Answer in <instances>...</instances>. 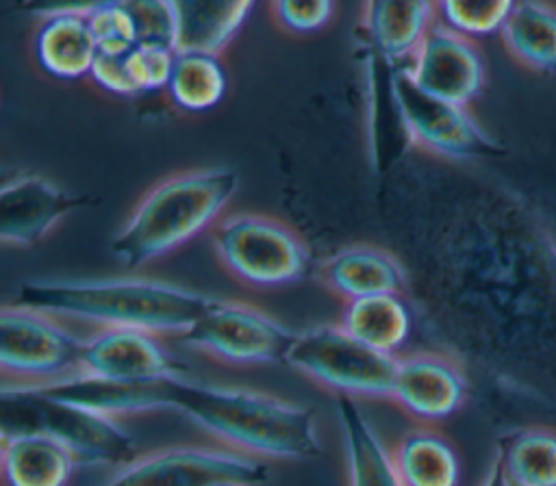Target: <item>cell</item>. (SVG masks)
Instances as JSON below:
<instances>
[{
	"label": "cell",
	"mask_w": 556,
	"mask_h": 486,
	"mask_svg": "<svg viewBox=\"0 0 556 486\" xmlns=\"http://www.w3.org/2000/svg\"><path fill=\"white\" fill-rule=\"evenodd\" d=\"M500 37L508 52L526 67L556 72V7L515 2Z\"/></svg>",
	"instance_id": "cb8c5ba5"
},
{
	"label": "cell",
	"mask_w": 556,
	"mask_h": 486,
	"mask_svg": "<svg viewBox=\"0 0 556 486\" xmlns=\"http://www.w3.org/2000/svg\"><path fill=\"white\" fill-rule=\"evenodd\" d=\"M274 20L289 33L308 35L319 28H324L332 13L334 4L326 0H308V2H295V0H276L271 2Z\"/></svg>",
	"instance_id": "4dcf8cb0"
},
{
	"label": "cell",
	"mask_w": 556,
	"mask_h": 486,
	"mask_svg": "<svg viewBox=\"0 0 556 486\" xmlns=\"http://www.w3.org/2000/svg\"><path fill=\"white\" fill-rule=\"evenodd\" d=\"M285 362L337 397L389 399L397 356L361 343L337 323L298 332Z\"/></svg>",
	"instance_id": "5b68a950"
},
{
	"label": "cell",
	"mask_w": 556,
	"mask_h": 486,
	"mask_svg": "<svg viewBox=\"0 0 556 486\" xmlns=\"http://www.w3.org/2000/svg\"><path fill=\"white\" fill-rule=\"evenodd\" d=\"M341 325L361 343L397 356L413 332V312L402 295H374L345 302Z\"/></svg>",
	"instance_id": "603a6c76"
},
{
	"label": "cell",
	"mask_w": 556,
	"mask_h": 486,
	"mask_svg": "<svg viewBox=\"0 0 556 486\" xmlns=\"http://www.w3.org/2000/svg\"><path fill=\"white\" fill-rule=\"evenodd\" d=\"M76 466V458L46 434H2L0 471L4 486H70Z\"/></svg>",
	"instance_id": "d6986e66"
},
{
	"label": "cell",
	"mask_w": 556,
	"mask_h": 486,
	"mask_svg": "<svg viewBox=\"0 0 556 486\" xmlns=\"http://www.w3.org/2000/svg\"><path fill=\"white\" fill-rule=\"evenodd\" d=\"M87 24L98 54L126 56L137 46V33L126 2H91Z\"/></svg>",
	"instance_id": "83f0119b"
},
{
	"label": "cell",
	"mask_w": 556,
	"mask_h": 486,
	"mask_svg": "<svg viewBox=\"0 0 556 486\" xmlns=\"http://www.w3.org/2000/svg\"><path fill=\"white\" fill-rule=\"evenodd\" d=\"M2 434L37 432L61 443L78 464L122 469L141 453L117 419L65 404L26 384H2Z\"/></svg>",
	"instance_id": "277c9868"
},
{
	"label": "cell",
	"mask_w": 556,
	"mask_h": 486,
	"mask_svg": "<svg viewBox=\"0 0 556 486\" xmlns=\"http://www.w3.org/2000/svg\"><path fill=\"white\" fill-rule=\"evenodd\" d=\"M211 245L224 269L252 286L300 282L313 265L306 243L287 223L254 213L222 217L211 228Z\"/></svg>",
	"instance_id": "8992f818"
},
{
	"label": "cell",
	"mask_w": 556,
	"mask_h": 486,
	"mask_svg": "<svg viewBox=\"0 0 556 486\" xmlns=\"http://www.w3.org/2000/svg\"><path fill=\"white\" fill-rule=\"evenodd\" d=\"M174 61H176V50L167 46L139 43L126 54V67L139 93L167 89Z\"/></svg>",
	"instance_id": "f546056e"
},
{
	"label": "cell",
	"mask_w": 556,
	"mask_h": 486,
	"mask_svg": "<svg viewBox=\"0 0 556 486\" xmlns=\"http://www.w3.org/2000/svg\"><path fill=\"white\" fill-rule=\"evenodd\" d=\"M367 48L387 67H406L437 24L434 2H367L363 7Z\"/></svg>",
	"instance_id": "2e32d148"
},
{
	"label": "cell",
	"mask_w": 556,
	"mask_h": 486,
	"mask_svg": "<svg viewBox=\"0 0 556 486\" xmlns=\"http://www.w3.org/2000/svg\"><path fill=\"white\" fill-rule=\"evenodd\" d=\"M337 417L345 449L348 486H404L391 449L361 406L350 397H337Z\"/></svg>",
	"instance_id": "ffe728a7"
},
{
	"label": "cell",
	"mask_w": 556,
	"mask_h": 486,
	"mask_svg": "<svg viewBox=\"0 0 556 486\" xmlns=\"http://www.w3.org/2000/svg\"><path fill=\"white\" fill-rule=\"evenodd\" d=\"M126 9L135 24L137 46L143 43V46L174 48V39H176L174 0H132V2H126Z\"/></svg>",
	"instance_id": "f1b7e54d"
},
{
	"label": "cell",
	"mask_w": 556,
	"mask_h": 486,
	"mask_svg": "<svg viewBox=\"0 0 556 486\" xmlns=\"http://www.w3.org/2000/svg\"><path fill=\"white\" fill-rule=\"evenodd\" d=\"M211 295L150 278L37 280L15 291L17 306L152 334H185L208 308Z\"/></svg>",
	"instance_id": "7a4b0ae2"
},
{
	"label": "cell",
	"mask_w": 556,
	"mask_h": 486,
	"mask_svg": "<svg viewBox=\"0 0 556 486\" xmlns=\"http://www.w3.org/2000/svg\"><path fill=\"white\" fill-rule=\"evenodd\" d=\"M295 334L261 308L213 297L180 341L219 362L258 367L285 362Z\"/></svg>",
	"instance_id": "52a82bcc"
},
{
	"label": "cell",
	"mask_w": 556,
	"mask_h": 486,
	"mask_svg": "<svg viewBox=\"0 0 556 486\" xmlns=\"http://www.w3.org/2000/svg\"><path fill=\"white\" fill-rule=\"evenodd\" d=\"M91 4H61L35 9L41 26L35 35V56L43 72L76 80L91 74L98 48L87 24Z\"/></svg>",
	"instance_id": "9a60e30c"
},
{
	"label": "cell",
	"mask_w": 556,
	"mask_h": 486,
	"mask_svg": "<svg viewBox=\"0 0 556 486\" xmlns=\"http://www.w3.org/2000/svg\"><path fill=\"white\" fill-rule=\"evenodd\" d=\"M165 401L228 449L258 460H306L321 451L315 410L302 404L185 375L165 382Z\"/></svg>",
	"instance_id": "6da1fadb"
},
{
	"label": "cell",
	"mask_w": 556,
	"mask_h": 486,
	"mask_svg": "<svg viewBox=\"0 0 556 486\" xmlns=\"http://www.w3.org/2000/svg\"><path fill=\"white\" fill-rule=\"evenodd\" d=\"M102 89L117 93V95H137V87L128 74L126 56H109L98 54L91 74H89Z\"/></svg>",
	"instance_id": "1f68e13d"
},
{
	"label": "cell",
	"mask_w": 556,
	"mask_h": 486,
	"mask_svg": "<svg viewBox=\"0 0 556 486\" xmlns=\"http://www.w3.org/2000/svg\"><path fill=\"white\" fill-rule=\"evenodd\" d=\"M319 278L345 302L374 295H400L406 280L400 260L374 245H350L339 250L321 263Z\"/></svg>",
	"instance_id": "e0dca14e"
},
{
	"label": "cell",
	"mask_w": 556,
	"mask_h": 486,
	"mask_svg": "<svg viewBox=\"0 0 556 486\" xmlns=\"http://www.w3.org/2000/svg\"><path fill=\"white\" fill-rule=\"evenodd\" d=\"M480 486H513V482L506 477V473H504V469H502L497 458L491 460V464H489Z\"/></svg>",
	"instance_id": "d6a6232c"
},
{
	"label": "cell",
	"mask_w": 556,
	"mask_h": 486,
	"mask_svg": "<svg viewBox=\"0 0 556 486\" xmlns=\"http://www.w3.org/2000/svg\"><path fill=\"white\" fill-rule=\"evenodd\" d=\"M254 4L243 2H208L185 0L174 2L176 11V52H204L215 54L235 39L245 24Z\"/></svg>",
	"instance_id": "44dd1931"
},
{
	"label": "cell",
	"mask_w": 556,
	"mask_h": 486,
	"mask_svg": "<svg viewBox=\"0 0 556 486\" xmlns=\"http://www.w3.org/2000/svg\"><path fill=\"white\" fill-rule=\"evenodd\" d=\"M228 89V74L215 54L176 52L167 93L172 102L189 113L215 108Z\"/></svg>",
	"instance_id": "484cf974"
},
{
	"label": "cell",
	"mask_w": 556,
	"mask_h": 486,
	"mask_svg": "<svg viewBox=\"0 0 556 486\" xmlns=\"http://www.w3.org/2000/svg\"><path fill=\"white\" fill-rule=\"evenodd\" d=\"M80 373L126 384H161L182 375V367L159 334L100 328L83 338Z\"/></svg>",
	"instance_id": "8fae6325"
},
{
	"label": "cell",
	"mask_w": 556,
	"mask_h": 486,
	"mask_svg": "<svg viewBox=\"0 0 556 486\" xmlns=\"http://www.w3.org/2000/svg\"><path fill=\"white\" fill-rule=\"evenodd\" d=\"M389 95L404 135L415 145L447 158H482L502 152L467 106L426 93L406 67L391 69Z\"/></svg>",
	"instance_id": "ba28073f"
},
{
	"label": "cell",
	"mask_w": 556,
	"mask_h": 486,
	"mask_svg": "<svg viewBox=\"0 0 556 486\" xmlns=\"http://www.w3.org/2000/svg\"><path fill=\"white\" fill-rule=\"evenodd\" d=\"M237 184V174L226 167L189 169L161 180L113 236V256L135 269L178 250L222 219Z\"/></svg>",
	"instance_id": "3957f363"
},
{
	"label": "cell",
	"mask_w": 556,
	"mask_h": 486,
	"mask_svg": "<svg viewBox=\"0 0 556 486\" xmlns=\"http://www.w3.org/2000/svg\"><path fill=\"white\" fill-rule=\"evenodd\" d=\"M500 460L513 486H556V430L526 427L504 436Z\"/></svg>",
	"instance_id": "d4e9b609"
},
{
	"label": "cell",
	"mask_w": 556,
	"mask_h": 486,
	"mask_svg": "<svg viewBox=\"0 0 556 486\" xmlns=\"http://www.w3.org/2000/svg\"><path fill=\"white\" fill-rule=\"evenodd\" d=\"M413 82L458 106L473 102L486 82V65L476 41L434 24L406 65Z\"/></svg>",
	"instance_id": "7c38bea8"
},
{
	"label": "cell",
	"mask_w": 556,
	"mask_h": 486,
	"mask_svg": "<svg viewBox=\"0 0 556 486\" xmlns=\"http://www.w3.org/2000/svg\"><path fill=\"white\" fill-rule=\"evenodd\" d=\"M224 486H237V484H224Z\"/></svg>",
	"instance_id": "836d02e7"
},
{
	"label": "cell",
	"mask_w": 556,
	"mask_h": 486,
	"mask_svg": "<svg viewBox=\"0 0 556 486\" xmlns=\"http://www.w3.org/2000/svg\"><path fill=\"white\" fill-rule=\"evenodd\" d=\"M83 338L52 315L26 306H4L0 315V367L13 384H50L80 373Z\"/></svg>",
	"instance_id": "9c48e42d"
},
{
	"label": "cell",
	"mask_w": 556,
	"mask_h": 486,
	"mask_svg": "<svg viewBox=\"0 0 556 486\" xmlns=\"http://www.w3.org/2000/svg\"><path fill=\"white\" fill-rule=\"evenodd\" d=\"M515 2L495 0V2H465V0H445L434 2L437 24L443 28L463 35L471 41L502 33Z\"/></svg>",
	"instance_id": "4316f807"
},
{
	"label": "cell",
	"mask_w": 556,
	"mask_h": 486,
	"mask_svg": "<svg viewBox=\"0 0 556 486\" xmlns=\"http://www.w3.org/2000/svg\"><path fill=\"white\" fill-rule=\"evenodd\" d=\"M469 384L460 364L439 351L397 356L389 399L421 423H439L467 401Z\"/></svg>",
	"instance_id": "4fadbf2b"
},
{
	"label": "cell",
	"mask_w": 556,
	"mask_h": 486,
	"mask_svg": "<svg viewBox=\"0 0 556 486\" xmlns=\"http://www.w3.org/2000/svg\"><path fill=\"white\" fill-rule=\"evenodd\" d=\"M85 204L41 176H17L0 191V239L7 245L39 243L61 219Z\"/></svg>",
	"instance_id": "5bb4252c"
},
{
	"label": "cell",
	"mask_w": 556,
	"mask_h": 486,
	"mask_svg": "<svg viewBox=\"0 0 556 486\" xmlns=\"http://www.w3.org/2000/svg\"><path fill=\"white\" fill-rule=\"evenodd\" d=\"M267 464L235 449L176 445L143 453L98 486H261Z\"/></svg>",
	"instance_id": "30bf717a"
},
{
	"label": "cell",
	"mask_w": 556,
	"mask_h": 486,
	"mask_svg": "<svg viewBox=\"0 0 556 486\" xmlns=\"http://www.w3.org/2000/svg\"><path fill=\"white\" fill-rule=\"evenodd\" d=\"M35 388L52 399L74 404L111 419L152 412V410H167L165 382L126 384V382L96 378L89 373H74L70 378H63L50 384H39Z\"/></svg>",
	"instance_id": "ac0fdd59"
},
{
	"label": "cell",
	"mask_w": 556,
	"mask_h": 486,
	"mask_svg": "<svg viewBox=\"0 0 556 486\" xmlns=\"http://www.w3.org/2000/svg\"><path fill=\"white\" fill-rule=\"evenodd\" d=\"M404 486H458L460 458L456 447L441 432L417 425L402 434L391 449Z\"/></svg>",
	"instance_id": "7402d4cb"
}]
</instances>
